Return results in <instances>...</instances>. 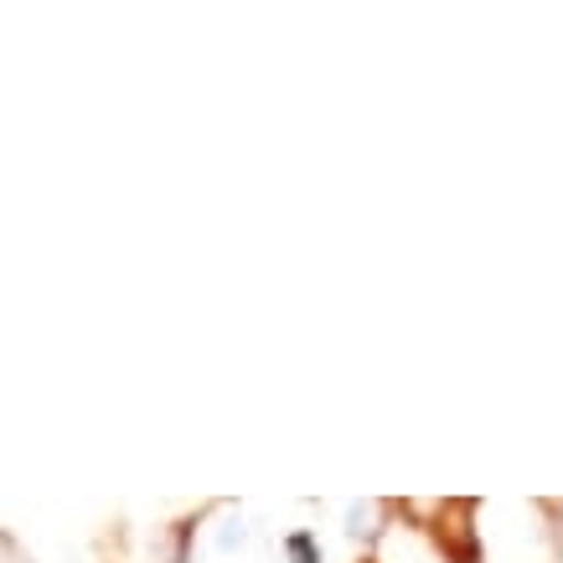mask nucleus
Listing matches in <instances>:
<instances>
[{
    "label": "nucleus",
    "instance_id": "f257e3e1",
    "mask_svg": "<svg viewBox=\"0 0 563 563\" xmlns=\"http://www.w3.org/2000/svg\"><path fill=\"white\" fill-rule=\"evenodd\" d=\"M481 501H440V517H434V548H440L444 563H486V543H481L476 528Z\"/></svg>",
    "mask_w": 563,
    "mask_h": 563
},
{
    "label": "nucleus",
    "instance_id": "f03ea898",
    "mask_svg": "<svg viewBox=\"0 0 563 563\" xmlns=\"http://www.w3.org/2000/svg\"><path fill=\"white\" fill-rule=\"evenodd\" d=\"M228 501H207V507H197V512L176 517V522H166V528L151 532V553L155 563H191V543H197V528H202L212 512H222Z\"/></svg>",
    "mask_w": 563,
    "mask_h": 563
},
{
    "label": "nucleus",
    "instance_id": "7ed1b4c3",
    "mask_svg": "<svg viewBox=\"0 0 563 563\" xmlns=\"http://www.w3.org/2000/svg\"><path fill=\"white\" fill-rule=\"evenodd\" d=\"M393 501H352V507H346V538H352V543H362V548H377L383 543V532L393 528Z\"/></svg>",
    "mask_w": 563,
    "mask_h": 563
},
{
    "label": "nucleus",
    "instance_id": "20e7f679",
    "mask_svg": "<svg viewBox=\"0 0 563 563\" xmlns=\"http://www.w3.org/2000/svg\"><path fill=\"white\" fill-rule=\"evenodd\" d=\"M279 553H285L290 563H325V553H321V543H316V532L310 528L285 532V538H279Z\"/></svg>",
    "mask_w": 563,
    "mask_h": 563
},
{
    "label": "nucleus",
    "instance_id": "39448f33",
    "mask_svg": "<svg viewBox=\"0 0 563 563\" xmlns=\"http://www.w3.org/2000/svg\"><path fill=\"white\" fill-rule=\"evenodd\" d=\"M243 543H249V522H243V517L222 522V532H218V548H222V553H233V548H243Z\"/></svg>",
    "mask_w": 563,
    "mask_h": 563
},
{
    "label": "nucleus",
    "instance_id": "423d86ee",
    "mask_svg": "<svg viewBox=\"0 0 563 563\" xmlns=\"http://www.w3.org/2000/svg\"><path fill=\"white\" fill-rule=\"evenodd\" d=\"M0 548H5V563H32V559H21V548H16V532H0Z\"/></svg>",
    "mask_w": 563,
    "mask_h": 563
}]
</instances>
